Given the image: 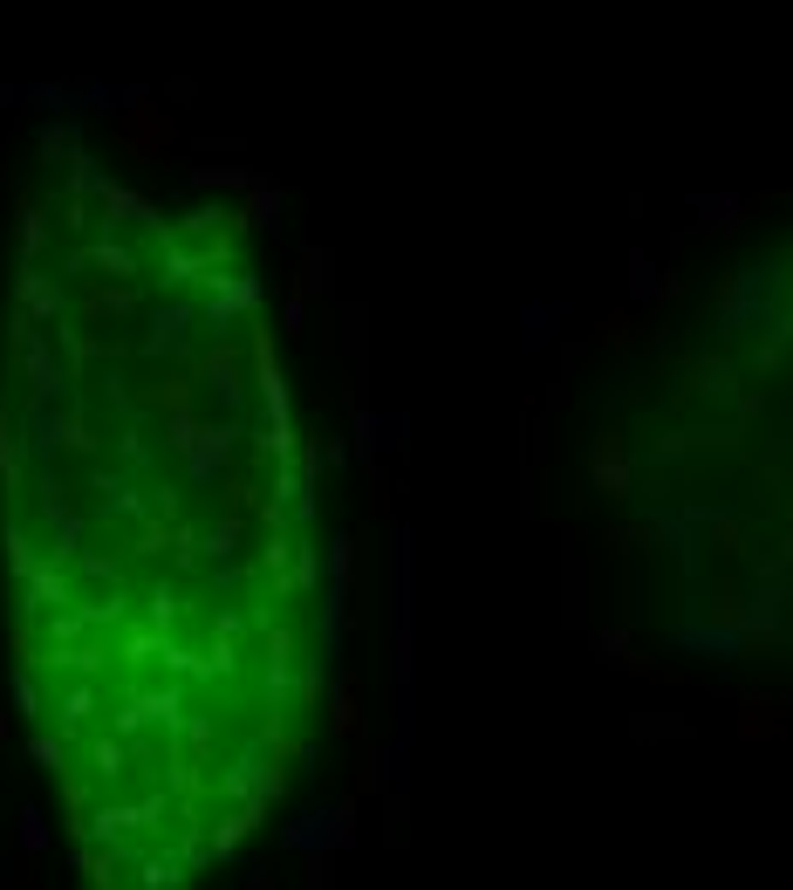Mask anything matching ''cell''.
I'll use <instances>...</instances> for the list:
<instances>
[{
	"label": "cell",
	"mask_w": 793,
	"mask_h": 890,
	"mask_svg": "<svg viewBox=\"0 0 793 890\" xmlns=\"http://www.w3.org/2000/svg\"><path fill=\"white\" fill-rule=\"evenodd\" d=\"M0 617L75 890H212L322 726L315 445L253 234L75 131L0 253Z\"/></svg>",
	"instance_id": "cell-1"
},
{
	"label": "cell",
	"mask_w": 793,
	"mask_h": 890,
	"mask_svg": "<svg viewBox=\"0 0 793 890\" xmlns=\"http://www.w3.org/2000/svg\"><path fill=\"white\" fill-rule=\"evenodd\" d=\"M629 500L691 610L793 664V240L739 268L664 370Z\"/></svg>",
	"instance_id": "cell-2"
}]
</instances>
